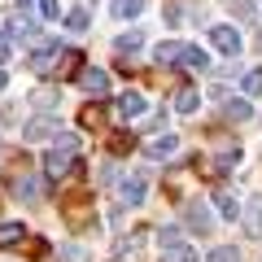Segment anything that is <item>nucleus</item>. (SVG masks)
<instances>
[{
  "mask_svg": "<svg viewBox=\"0 0 262 262\" xmlns=\"http://www.w3.org/2000/svg\"><path fill=\"white\" fill-rule=\"evenodd\" d=\"M61 219L75 227V232H83V227L96 223V201L92 196H70V201H61Z\"/></svg>",
  "mask_w": 262,
  "mask_h": 262,
  "instance_id": "1",
  "label": "nucleus"
},
{
  "mask_svg": "<svg viewBox=\"0 0 262 262\" xmlns=\"http://www.w3.org/2000/svg\"><path fill=\"white\" fill-rule=\"evenodd\" d=\"M57 131H61V122L48 118V114H39V118H31L27 127H22V136H27V144H35V140H48V136H57Z\"/></svg>",
  "mask_w": 262,
  "mask_h": 262,
  "instance_id": "2",
  "label": "nucleus"
},
{
  "mask_svg": "<svg viewBox=\"0 0 262 262\" xmlns=\"http://www.w3.org/2000/svg\"><path fill=\"white\" fill-rule=\"evenodd\" d=\"M70 158H75V153H70V149H61V144H57V149H53V153H48V158H44V170H48V175H53V179H66V175H70V170H75V162H70Z\"/></svg>",
  "mask_w": 262,
  "mask_h": 262,
  "instance_id": "3",
  "label": "nucleus"
},
{
  "mask_svg": "<svg viewBox=\"0 0 262 262\" xmlns=\"http://www.w3.org/2000/svg\"><path fill=\"white\" fill-rule=\"evenodd\" d=\"M184 223L192 227V232L206 236V232H210V223H214V219H210V210H206V201H188V206H184Z\"/></svg>",
  "mask_w": 262,
  "mask_h": 262,
  "instance_id": "4",
  "label": "nucleus"
},
{
  "mask_svg": "<svg viewBox=\"0 0 262 262\" xmlns=\"http://www.w3.org/2000/svg\"><path fill=\"white\" fill-rule=\"evenodd\" d=\"M79 83H83L92 96H110V75L96 70V66H83V70H79Z\"/></svg>",
  "mask_w": 262,
  "mask_h": 262,
  "instance_id": "5",
  "label": "nucleus"
},
{
  "mask_svg": "<svg viewBox=\"0 0 262 262\" xmlns=\"http://www.w3.org/2000/svg\"><path fill=\"white\" fill-rule=\"evenodd\" d=\"M210 44H214L219 53H227V57L241 53V35H236L232 27H210Z\"/></svg>",
  "mask_w": 262,
  "mask_h": 262,
  "instance_id": "6",
  "label": "nucleus"
},
{
  "mask_svg": "<svg viewBox=\"0 0 262 262\" xmlns=\"http://www.w3.org/2000/svg\"><path fill=\"white\" fill-rule=\"evenodd\" d=\"M245 232L253 241H262V196H249L245 201Z\"/></svg>",
  "mask_w": 262,
  "mask_h": 262,
  "instance_id": "7",
  "label": "nucleus"
},
{
  "mask_svg": "<svg viewBox=\"0 0 262 262\" xmlns=\"http://www.w3.org/2000/svg\"><path fill=\"white\" fill-rule=\"evenodd\" d=\"M9 188H13V196H22V201H35V196H39V179L31 175V170L13 175V179H9Z\"/></svg>",
  "mask_w": 262,
  "mask_h": 262,
  "instance_id": "8",
  "label": "nucleus"
},
{
  "mask_svg": "<svg viewBox=\"0 0 262 262\" xmlns=\"http://www.w3.org/2000/svg\"><path fill=\"white\" fill-rule=\"evenodd\" d=\"M79 61H83V57H79L75 48H57V61H53V70H57L61 79H70V75H79V70H83Z\"/></svg>",
  "mask_w": 262,
  "mask_h": 262,
  "instance_id": "9",
  "label": "nucleus"
},
{
  "mask_svg": "<svg viewBox=\"0 0 262 262\" xmlns=\"http://www.w3.org/2000/svg\"><path fill=\"white\" fill-rule=\"evenodd\" d=\"M118 196H122V206H140V201H144V179H140V175L122 179V184H118Z\"/></svg>",
  "mask_w": 262,
  "mask_h": 262,
  "instance_id": "10",
  "label": "nucleus"
},
{
  "mask_svg": "<svg viewBox=\"0 0 262 262\" xmlns=\"http://www.w3.org/2000/svg\"><path fill=\"white\" fill-rule=\"evenodd\" d=\"M79 122H83L88 131H105L110 114H105V105H83V110H79Z\"/></svg>",
  "mask_w": 262,
  "mask_h": 262,
  "instance_id": "11",
  "label": "nucleus"
},
{
  "mask_svg": "<svg viewBox=\"0 0 262 262\" xmlns=\"http://www.w3.org/2000/svg\"><path fill=\"white\" fill-rule=\"evenodd\" d=\"M144 110H149V105H144L140 92H122V96H118V114H122V118H140Z\"/></svg>",
  "mask_w": 262,
  "mask_h": 262,
  "instance_id": "12",
  "label": "nucleus"
},
{
  "mask_svg": "<svg viewBox=\"0 0 262 262\" xmlns=\"http://www.w3.org/2000/svg\"><path fill=\"white\" fill-rule=\"evenodd\" d=\"M53 61H57V44H44V48H35V53H31V70H35V75H48V70H53Z\"/></svg>",
  "mask_w": 262,
  "mask_h": 262,
  "instance_id": "13",
  "label": "nucleus"
},
{
  "mask_svg": "<svg viewBox=\"0 0 262 262\" xmlns=\"http://www.w3.org/2000/svg\"><path fill=\"white\" fill-rule=\"evenodd\" d=\"M162 262H196V249H192V245H184V241L162 245Z\"/></svg>",
  "mask_w": 262,
  "mask_h": 262,
  "instance_id": "14",
  "label": "nucleus"
},
{
  "mask_svg": "<svg viewBox=\"0 0 262 262\" xmlns=\"http://www.w3.org/2000/svg\"><path fill=\"white\" fill-rule=\"evenodd\" d=\"M140 44H144V35H140V31H127V35H118V39H114V53H118V57L140 53Z\"/></svg>",
  "mask_w": 262,
  "mask_h": 262,
  "instance_id": "15",
  "label": "nucleus"
},
{
  "mask_svg": "<svg viewBox=\"0 0 262 262\" xmlns=\"http://www.w3.org/2000/svg\"><path fill=\"white\" fill-rule=\"evenodd\" d=\"M22 236H27V227H22V223H0V249L22 245Z\"/></svg>",
  "mask_w": 262,
  "mask_h": 262,
  "instance_id": "16",
  "label": "nucleus"
},
{
  "mask_svg": "<svg viewBox=\"0 0 262 262\" xmlns=\"http://www.w3.org/2000/svg\"><path fill=\"white\" fill-rule=\"evenodd\" d=\"M175 149H179V136H175V131H166V136H158V140L149 144V153H153V158H170Z\"/></svg>",
  "mask_w": 262,
  "mask_h": 262,
  "instance_id": "17",
  "label": "nucleus"
},
{
  "mask_svg": "<svg viewBox=\"0 0 262 262\" xmlns=\"http://www.w3.org/2000/svg\"><path fill=\"white\" fill-rule=\"evenodd\" d=\"M179 61H184L188 70H206V66H210V57L201 53V48H192V44H184V53H179Z\"/></svg>",
  "mask_w": 262,
  "mask_h": 262,
  "instance_id": "18",
  "label": "nucleus"
},
{
  "mask_svg": "<svg viewBox=\"0 0 262 262\" xmlns=\"http://www.w3.org/2000/svg\"><path fill=\"white\" fill-rule=\"evenodd\" d=\"M196 105H201V92H192V88H184V92L175 96V110L179 114H196Z\"/></svg>",
  "mask_w": 262,
  "mask_h": 262,
  "instance_id": "19",
  "label": "nucleus"
},
{
  "mask_svg": "<svg viewBox=\"0 0 262 262\" xmlns=\"http://www.w3.org/2000/svg\"><path fill=\"white\" fill-rule=\"evenodd\" d=\"M136 149V136L131 131H118V136H110V153H131Z\"/></svg>",
  "mask_w": 262,
  "mask_h": 262,
  "instance_id": "20",
  "label": "nucleus"
},
{
  "mask_svg": "<svg viewBox=\"0 0 262 262\" xmlns=\"http://www.w3.org/2000/svg\"><path fill=\"white\" fill-rule=\"evenodd\" d=\"M236 162H241V149H227V153H219V158H214V175H227V170H232Z\"/></svg>",
  "mask_w": 262,
  "mask_h": 262,
  "instance_id": "21",
  "label": "nucleus"
},
{
  "mask_svg": "<svg viewBox=\"0 0 262 262\" xmlns=\"http://www.w3.org/2000/svg\"><path fill=\"white\" fill-rule=\"evenodd\" d=\"M144 0H114V18H136Z\"/></svg>",
  "mask_w": 262,
  "mask_h": 262,
  "instance_id": "22",
  "label": "nucleus"
},
{
  "mask_svg": "<svg viewBox=\"0 0 262 262\" xmlns=\"http://www.w3.org/2000/svg\"><path fill=\"white\" fill-rule=\"evenodd\" d=\"M214 201H219V214H223V219H236V214H241V206H236V196H227V192H219Z\"/></svg>",
  "mask_w": 262,
  "mask_h": 262,
  "instance_id": "23",
  "label": "nucleus"
},
{
  "mask_svg": "<svg viewBox=\"0 0 262 262\" xmlns=\"http://www.w3.org/2000/svg\"><path fill=\"white\" fill-rule=\"evenodd\" d=\"M31 101H35V110H53L57 92H53V88H39V92H31Z\"/></svg>",
  "mask_w": 262,
  "mask_h": 262,
  "instance_id": "24",
  "label": "nucleus"
},
{
  "mask_svg": "<svg viewBox=\"0 0 262 262\" xmlns=\"http://www.w3.org/2000/svg\"><path fill=\"white\" fill-rule=\"evenodd\" d=\"M88 22H92L88 9H70V13H66V27H70V31H88Z\"/></svg>",
  "mask_w": 262,
  "mask_h": 262,
  "instance_id": "25",
  "label": "nucleus"
},
{
  "mask_svg": "<svg viewBox=\"0 0 262 262\" xmlns=\"http://www.w3.org/2000/svg\"><path fill=\"white\" fill-rule=\"evenodd\" d=\"M249 101H227V118H236V122H245V118H249Z\"/></svg>",
  "mask_w": 262,
  "mask_h": 262,
  "instance_id": "26",
  "label": "nucleus"
},
{
  "mask_svg": "<svg viewBox=\"0 0 262 262\" xmlns=\"http://www.w3.org/2000/svg\"><path fill=\"white\" fill-rule=\"evenodd\" d=\"M179 53H184V44H158V53H153V57H158V61L166 66V61H175Z\"/></svg>",
  "mask_w": 262,
  "mask_h": 262,
  "instance_id": "27",
  "label": "nucleus"
},
{
  "mask_svg": "<svg viewBox=\"0 0 262 262\" xmlns=\"http://www.w3.org/2000/svg\"><path fill=\"white\" fill-rule=\"evenodd\" d=\"M245 96H262V70H249L245 75Z\"/></svg>",
  "mask_w": 262,
  "mask_h": 262,
  "instance_id": "28",
  "label": "nucleus"
},
{
  "mask_svg": "<svg viewBox=\"0 0 262 262\" xmlns=\"http://www.w3.org/2000/svg\"><path fill=\"white\" fill-rule=\"evenodd\" d=\"M206 262H241V253H236L232 245H223V249H214V253H210Z\"/></svg>",
  "mask_w": 262,
  "mask_h": 262,
  "instance_id": "29",
  "label": "nucleus"
},
{
  "mask_svg": "<svg viewBox=\"0 0 262 262\" xmlns=\"http://www.w3.org/2000/svg\"><path fill=\"white\" fill-rule=\"evenodd\" d=\"M9 53H13V35H9V31H0V61H9Z\"/></svg>",
  "mask_w": 262,
  "mask_h": 262,
  "instance_id": "30",
  "label": "nucleus"
},
{
  "mask_svg": "<svg viewBox=\"0 0 262 262\" xmlns=\"http://www.w3.org/2000/svg\"><path fill=\"white\" fill-rule=\"evenodd\" d=\"M22 249H27L31 258H44V253H48V245H44V241H27V245H22Z\"/></svg>",
  "mask_w": 262,
  "mask_h": 262,
  "instance_id": "31",
  "label": "nucleus"
},
{
  "mask_svg": "<svg viewBox=\"0 0 262 262\" xmlns=\"http://www.w3.org/2000/svg\"><path fill=\"white\" fill-rule=\"evenodd\" d=\"M39 13H44V18H57V13H61V5H57V0H39Z\"/></svg>",
  "mask_w": 262,
  "mask_h": 262,
  "instance_id": "32",
  "label": "nucleus"
},
{
  "mask_svg": "<svg viewBox=\"0 0 262 262\" xmlns=\"http://www.w3.org/2000/svg\"><path fill=\"white\" fill-rule=\"evenodd\" d=\"M5 83H9V79H5V70H0V92H5Z\"/></svg>",
  "mask_w": 262,
  "mask_h": 262,
  "instance_id": "33",
  "label": "nucleus"
},
{
  "mask_svg": "<svg viewBox=\"0 0 262 262\" xmlns=\"http://www.w3.org/2000/svg\"><path fill=\"white\" fill-rule=\"evenodd\" d=\"M18 5H22V9H27V5H31V0H18Z\"/></svg>",
  "mask_w": 262,
  "mask_h": 262,
  "instance_id": "34",
  "label": "nucleus"
},
{
  "mask_svg": "<svg viewBox=\"0 0 262 262\" xmlns=\"http://www.w3.org/2000/svg\"><path fill=\"white\" fill-rule=\"evenodd\" d=\"M258 44H262V35H258Z\"/></svg>",
  "mask_w": 262,
  "mask_h": 262,
  "instance_id": "35",
  "label": "nucleus"
}]
</instances>
